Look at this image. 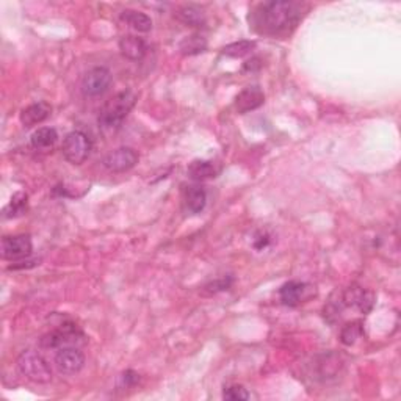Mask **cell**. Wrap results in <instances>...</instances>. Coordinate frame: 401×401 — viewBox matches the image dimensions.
I'll use <instances>...</instances> for the list:
<instances>
[{"label":"cell","instance_id":"83f0119b","mask_svg":"<svg viewBox=\"0 0 401 401\" xmlns=\"http://www.w3.org/2000/svg\"><path fill=\"white\" fill-rule=\"evenodd\" d=\"M40 262V259H31V260H19V262L13 263L10 270H19V268H31L35 267V265Z\"/></svg>","mask_w":401,"mask_h":401},{"label":"cell","instance_id":"7c38bea8","mask_svg":"<svg viewBox=\"0 0 401 401\" xmlns=\"http://www.w3.org/2000/svg\"><path fill=\"white\" fill-rule=\"evenodd\" d=\"M263 102H265V94L263 91L260 90V86L257 85L246 86V88L240 91L238 96L235 97V110L243 115V113L256 110V108H259L260 105H263Z\"/></svg>","mask_w":401,"mask_h":401},{"label":"cell","instance_id":"277c9868","mask_svg":"<svg viewBox=\"0 0 401 401\" xmlns=\"http://www.w3.org/2000/svg\"><path fill=\"white\" fill-rule=\"evenodd\" d=\"M85 334L73 322H64L57 329L51 331L40 339L42 350H60L64 346H79L85 344Z\"/></svg>","mask_w":401,"mask_h":401},{"label":"cell","instance_id":"ac0fdd59","mask_svg":"<svg viewBox=\"0 0 401 401\" xmlns=\"http://www.w3.org/2000/svg\"><path fill=\"white\" fill-rule=\"evenodd\" d=\"M121 21L132 27L133 30L142 31V34H146V31L153 29V19H151L148 14H144L142 12H135V10H124L121 13Z\"/></svg>","mask_w":401,"mask_h":401},{"label":"cell","instance_id":"5b68a950","mask_svg":"<svg viewBox=\"0 0 401 401\" xmlns=\"http://www.w3.org/2000/svg\"><path fill=\"white\" fill-rule=\"evenodd\" d=\"M91 148H93V144H91L88 135L82 130H73L63 140L62 153L71 165H82L90 157Z\"/></svg>","mask_w":401,"mask_h":401},{"label":"cell","instance_id":"30bf717a","mask_svg":"<svg viewBox=\"0 0 401 401\" xmlns=\"http://www.w3.org/2000/svg\"><path fill=\"white\" fill-rule=\"evenodd\" d=\"M85 365V354L79 350V346H64L60 348L55 354V367L63 375H75Z\"/></svg>","mask_w":401,"mask_h":401},{"label":"cell","instance_id":"52a82bcc","mask_svg":"<svg viewBox=\"0 0 401 401\" xmlns=\"http://www.w3.org/2000/svg\"><path fill=\"white\" fill-rule=\"evenodd\" d=\"M340 300H342L344 307H354L361 313L372 312L373 306H375V294L370 290H364L361 285H350L340 294Z\"/></svg>","mask_w":401,"mask_h":401},{"label":"cell","instance_id":"d4e9b609","mask_svg":"<svg viewBox=\"0 0 401 401\" xmlns=\"http://www.w3.org/2000/svg\"><path fill=\"white\" fill-rule=\"evenodd\" d=\"M249 395L248 390L240 386V384H234V386H229L227 389H224V393H223V398L224 400H229V401H245L249 400Z\"/></svg>","mask_w":401,"mask_h":401},{"label":"cell","instance_id":"8992f818","mask_svg":"<svg viewBox=\"0 0 401 401\" xmlns=\"http://www.w3.org/2000/svg\"><path fill=\"white\" fill-rule=\"evenodd\" d=\"M112 73L104 66H96L85 74L82 91L86 97H99L107 93L112 85Z\"/></svg>","mask_w":401,"mask_h":401},{"label":"cell","instance_id":"ffe728a7","mask_svg":"<svg viewBox=\"0 0 401 401\" xmlns=\"http://www.w3.org/2000/svg\"><path fill=\"white\" fill-rule=\"evenodd\" d=\"M29 210V196L25 193L18 192L13 194L10 204L3 210L5 218H16V216L24 215Z\"/></svg>","mask_w":401,"mask_h":401},{"label":"cell","instance_id":"603a6c76","mask_svg":"<svg viewBox=\"0 0 401 401\" xmlns=\"http://www.w3.org/2000/svg\"><path fill=\"white\" fill-rule=\"evenodd\" d=\"M254 47H256V42H254V41L242 40L238 42H232V44L226 46L223 49V53L227 57H232V58H240V57L248 55V53L251 52Z\"/></svg>","mask_w":401,"mask_h":401},{"label":"cell","instance_id":"7402d4cb","mask_svg":"<svg viewBox=\"0 0 401 401\" xmlns=\"http://www.w3.org/2000/svg\"><path fill=\"white\" fill-rule=\"evenodd\" d=\"M179 49H181L183 55H198V53L204 52L207 49V41L200 35H192L183 38Z\"/></svg>","mask_w":401,"mask_h":401},{"label":"cell","instance_id":"9a60e30c","mask_svg":"<svg viewBox=\"0 0 401 401\" xmlns=\"http://www.w3.org/2000/svg\"><path fill=\"white\" fill-rule=\"evenodd\" d=\"M119 51L132 62H140L148 52V44L143 38L135 35H126L119 40Z\"/></svg>","mask_w":401,"mask_h":401},{"label":"cell","instance_id":"d6986e66","mask_svg":"<svg viewBox=\"0 0 401 401\" xmlns=\"http://www.w3.org/2000/svg\"><path fill=\"white\" fill-rule=\"evenodd\" d=\"M177 19L188 27H203L205 24V14L196 5H185L179 8Z\"/></svg>","mask_w":401,"mask_h":401},{"label":"cell","instance_id":"ba28073f","mask_svg":"<svg viewBox=\"0 0 401 401\" xmlns=\"http://www.w3.org/2000/svg\"><path fill=\"white\" fill-rule=\"evenodd\" d=\"M312 295H315L313 287L307 283H300V281H289L279 289V298L284 306L296 307L301 302L311 300Z\"/></svg>","mask_w":401,"mask_h":401},{"label":"cell","instance_id":"cb8c5ba5","mask_svg":"<svg viewBox=\"0 0 401 401\" xmlns=\"http://www.w3.org/2000/svg\"><path fill=\"white\" fill-rule=\"evenodd\" d=\"M232 283H234V279H232L231 276H223V278H218L212 281V283H209L204 287V290L207 292L209 295H215V294H220V292L229 290Z\"/></svg>","mask_w":401,"mask_h":401},{"label":"cell","instance_id":"8fae6325","mask_svg":"<svg viewBox=\"0 0 401 401\" xmlns=\"http://www.w3.org/2000/svg\"><path fill=\"white\" fill-rule=\"evenodd\" d=\"M34 243L30 235H8L2 238V257L5 260H21L31 256Z\"/></svg>","mask_w":401,"mask_h":401},{"label":"cell","instance_id":"3957f363","mask_svg":"<svg viewBox=\"0 0 401 401\" xmlns=\"http://www.w3.org/2000/svg\"><path fill=\"white\" fill-rule=\"evenodd\" d=\"M18 370L21 375L36 384H47L52 381V368L46 357L35 350H25L19 354Z\"/></svg>","mask_w":401,"mask_h":401},{"label":"cell","instance_id":"6da1fadb","mask_svg":"<svg viewBox=\"0 0 401 401\" xmlns=\"http://www.w3.org/2000/svg\"><path fill=\"white\" fill-rule=\"evenodd\" d=\"M305 8L300 2H263L249 14V24L260 35L287 36L301 23Z\"/></svg>","mask_w":401,"mask_h":401},{"label":"cell","instance_id":"484cf974","mask_svg":"<svg viewBox=\"0 0 401 401\" xmlns=\"http://www.w3.org/2000/svg\"><path fill=\"white\" fill-rule=\"evenodd\" d=\"M138 381H140V375L137 372L126 370L124 373H121V376H119V379H118V387L119 389H130V387H133Z\"/></svg>","mask_w":401,"mask_h":401},{"label":"cell","instance_id":"4fadbf2b","mask_svg":"<svg viewBox=\"0 0 401 401\" xmlns=\"http://www.w3.org/2000/svg\"><path fill=\"white\" fill-rule=\"evenodd\" d=\"M182 200L183 207L188 214H200L205 209V204H207V190L203 185H188L183 188Z\"/></svg>","mask_w":401,"mask_h":401},{"label":"cell","instance_id":"44dd1931","mask_svg":"<svg viewBox=\"0 0 401 401\" xmlns=\"http://www.w3.org/2000/svg\"><path fill=\"white\" fill-rule=\"evenodd\" d=\"M364 335V323L361 320H354V322L346 323L340 331V340L346 346L354 345Z\"/></svg>","mask_w":401,"mask_h":401},{"label":"cell","instance_id":"9c48e42d","mask_svg":"<svg viewBox=\"0 0 401 401\" xmlns=\"http://www.w3.org/2000/svg\"><path fill=\"white\" fill-rule=\"evenodd\" d=\"M140 157L137 151L133 148H127V146H122V148H118L112 153L105 155V159L102 164L110 172H126L138 164Z\"/></svg>","mask_w":401,"mask_h":401},{"label":"cell","instance_id":"7a4b0ae2","mask_svg":"<svg viewBox=\"0 0 401 401\" xmlns=\"http://www.w3.org/2000/svg\"><path fill=\"white\" fill-rule=\"evenodd\" d=\"M137 104V94L132 90L119 91L118 94L107 101L99 113V127L102 129H115L121 126V122L132 112V108Z\"/></svg>","mask_w":401,"mask_h":401},{"label":"cell","instance_id":"2e32d148","mask_svg":"<svg viewBox=\"0 0 401 401\" xmlns=\"http://www.w3.org/2000/svg\"><path fill=\"white\" fill-rule=\"evenodd\" d=\"M188 177L192 179L194 182H203V181H207V179H214L218 176L220 170L216 168V165L214 161L210 160H193L192 164L188 165Z\"/></svg>","mask_w":401,"mask_h":401},{"label":"cell","instance_id":"e0dca14e","mask_svg":"<svg viewBox=\"0 0 401 401\" xmlns=\"http://www.w3.org/2000/svg\"><path fill=\"white\" fill-rule=\"evenodd\" d=\"M58 133L53 127H41L35 130L30 137V143L36 151H49L55 146Z\"/></svg>","mask_w":401,"mask_h":401},{"label":"cell","instance_id":"5bb4252c","mask_svg":"<svg viewBox=\"0 0 401 401\" xmlns=\"http://www.w3.org/2000/svg\"><path fill=\"white\" fill-rule=\"evenodd\" d=\"M51 112L52 107L49 105L47 102H35V104L25 107L24 110L21 112L19 119L24 127H34L38 126V124H41L42 121H46V119L51 116Z\"/></svg>","mask_w":401,"mask_h":401},{"label":"cell","instance_id":"4316f807","mask_svg":"<svg viewBox=\"0 0 401 401\" xmlns=\"http://www.w3.org/2000/svg\"><path fill=\"white\" fill-rule=\"evenodd\" d=\"M270 245V235L267 234V232H260V234H257L256 240H254V248L256 249H263L267 248Z\"/></svg>","mask_w":401,"mask_h":401}]
</instances>
